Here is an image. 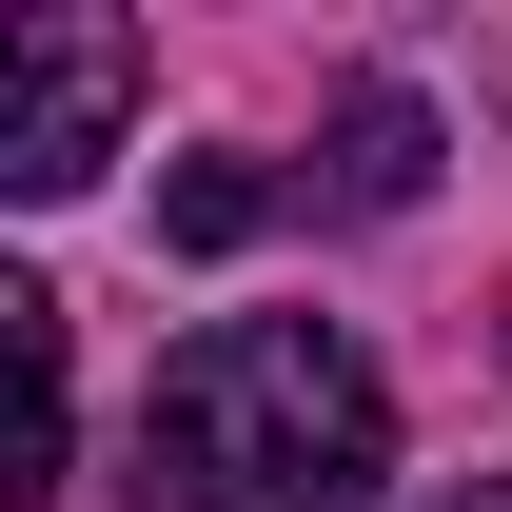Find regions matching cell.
<instances>
[{
    "instance_id": "cell-6",
    "label": "cell",
    "mask_w": 512,
    "mask_h": 512,
    "mask_svg": "<svg viewBox=\"0 0 512 512\" xmlns=\"http://www.w3.org/2000/svg\"><path fill=\"white\" fill-rule=\"evenodd\" d=\"M434 512H512V473H453V493H434Z\"/></svg>"
},
{
    "instance_id": "cell-4",
    "label": "cell",
    "mask_w": 512,
    "mask_h": 512,
    "mask_svg": "<svg viewBox=\"0 0 512 512\" xmlns=\"http://www.w3.org/2000/svg\"><path fill=\"white\" fill-rule=\"evenodd\" d=\"M0 375H20V473H0V512H60L79 414H60V296H40V276H0Z\"/></svg>"
},
{
    "instance_id": "cell-1",
    "label": "cell",
    "mask_w": 512,
    "mask_h": 512,
    "mask_svg": "<svg viewBox=\"0 0 512 512\" xmlns=\"http://www.w3.org/2000/svg\"><path fill=\"white\" fill-rule=\"evenodd\" d=\"M394 394L335 316H217L138 394V512H375Z\"/></svg>"
},
{
    "instance_id": "cell-2",
    "label": "cell",
    "mask_w": 512,
    "mask_h": 512,
    "mask_svg": "<svg viewBox=\"0 0 512 512\" xmlns=\"http://www.w3.org/2000/svg\"><path fill=\"white\" fill-rule=\"evenodd\" d=\"M138 119V40L119 20H20L0 40V197H79Z\"/></svg>"
},
{
    "instance_id": "cell-5",
    "label": "cell",
    "mask_w": 512,
    "mask_h": 512,
    "mask_svg": "<svg viewBox=\"0 0 512 512\" xmlns=\"http://www.w3.org/2000/svg\"><path fill=\"white\" fill-rule=\"evenodd\" d=\"M256 217H276V178H256V158H178V178H158V237H178V256H237Z\"/></svg>"
},
{
    "instance_id": "cell-3",
    "label": "cell",
    "mask_w": 512,
    "mask_h": 512,
    "mask_svg": "<svg viewBox=\"0 0 512 512\" xmlns=\"http://www.w3.org/2000/svg\"><path fill=\"white\" fill-rule=\"evenodd\" d=\"M414 178H434V99H414V79H355L335 138H316V197L335 217H414Z\"/></svg>"
}]
</instances>
